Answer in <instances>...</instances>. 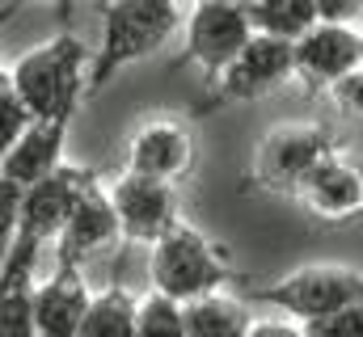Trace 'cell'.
Segmentation results:
<instances>
[{
    "label": "cell",
    "instance_id": "cell-20",
    "mask_svg": "<svg viewBox=\"0 0 363 337\" xmlns=\"http://www.w3.org/2000/svg\"><path fill=\"white\" fill-rule=\"evenodd\" d=\"M140 337H190L186 333V304L165 291H148L140 299Z\"/></svg>",
    "mask_w": 363,
    "mask_h": 337
},
{
    "label": "cell",
    "instance_id": "cell-25",
    "mask_svg": "<svg viewBox=\"0 0 363 337\" xmlns=\"http://www.w3.org/2000/svg\"><path fill=\"white\" fill-rule=\"evenodd\" d=\"M245 337H304V325H287V321H254Z\"/></svg>",
    "mask_w": 363,
    "mask_h": 337
},
{
    "label": "cell",
    "instance_id": "cell-3",
    "mask_svg": "<svg viewBox=\"0 0 363 337\" xmlns=\"http://www.w3.org/2000/svg\"><path fill=\"white\" fill-rule=\"evenodd\" d=\"M233 278L224 253L216 249L194 224H174L157 245H152V261H148V282L152 291H165L182 304L203 299L211 291H220Z\"/></svg>",
    "mask_w": 363,
    "mask_h": 337
},
{
    "label": "cell",
    "instance_id": "cell-14",
    "mask_svg": "<svg viewBox=\"0 0 363 337\" xmlns=\"http://www.w3.org/2000/svg\"><path fill=\"white\" fill-rule=\"evenodd\" d=\"M118 232H123V224H118L114 198L101 194L89 181L85 194H81V202H77V211L68 215L64 232L55 236V241H60V261H77V265H81L89 253H97L101 245H110Z\"/></svg>",
    "mask_w": 363,
    "mask_h": 337
},
{
    "label": "cell",
    "instance_id": "cell-15",
    "mask_svg": "<svg viewBox=\"0 0 363 337\" xmlns=\"http://www.w3.org/2000/svg\"><path fill=\"white\" fill-rule=\"evenodd\" d=\"M127 168L148 173V177H165L174 181L190 168V135L182 122H148L135 131L131 152H127Z\"/></svg>",
    "mask_w": 363,
    "mask_h": 337
},
{
    "label": "cell",
    "instance_id": "cell-4",
    "mask_svg": "<svg viewBox=\"0 0 363 337\" xmlns=\"http://www.w3.org/2000/svg\"><path fill=\"white\" fill-rule=\"evenodd\" d=\"M250 299L274 304L287 316L313 321V316L338 312L347 304H363V270H355V265H300L267 287H254Z\"/></svg>",
    "mask_w": 363,
    "mask_h": 337
},
{
    "label": "cell",
    "instance_id": "cell-11",
    "mask_svg": "<svg viewBox=\"0 0 363 337\" xmlns=\"http://www.w3.org/2000/svg\"><path fill=\"white\" fill-rule=\"evenodd\" d=\"M89 304H93V295L85 287V274L77 270V261H55L51 278H43L34 287V325H38V337H77Z\"/></svg>",
    "mask_w": 363,
    "mask_h": 337
},
{
    "label": "cell",
    "instance_id": "cell-23",
    "mask_svg": "<svg viewBox=\"0 0 363 337\" xmlns=\"http://www.w3.org/2000/svg\"><path fill=\"white\" fill-rule=\"evenodd\" d=\"M330 97L338 101V110H342V114L363 118V68H355V72H347L342 81L330 84Z\"/></svg>",
    "mask_w": 363,
    "mask_h": 337
},
{
    "label": "cell",
    "instance_id": "cell-2",
    "mask_svg": "<svg viewBox=\"0 0 363 337\" xmlns=\"http://www.w3.org/2000/svg\"><path fill=\"white\" fill-rule=\"evenodd\" d=\"M85 68H89L85 47L72 34H60L17 55V64H9L4 72L13 76L17 93L34 110V118H72L81 88H89Z\"/></svg>",
    "mask_w": 363,
    "mask_h": 337
},
{
    "label": "cell",
    "instance_id": "cell-8",
    "mask_svg": "<svg viewBox=\"0 0 363 337\" xmlns=\"http://www.w3.org/2000/svg\"><path fill=\"white\" fill-rule=\"evenodd\" d=\"M330 152H334V139L321 127H274L267 135V144L258 148L254 181L267 185V190L296 194L300 181L313 173V165Z\"/></svg>",
    "mask_w": 363,
    "mask_h": 337
},
{
    "label": "cell",
    "instance_id": "cell-1",
    "mask_svg": "<svg viewBox=\"0 0 363 337\" xmlns=\"http://www.w3.org/2000/svg\"><path fill=\"white\" fill-rule=\"evenodd\" d=\"M178 21V0H110L101 8V47L89 64V93H97L127 64L165 47Z\"/></svg>",
    "mask_w": 363,
    "mask_h": 337
},
{
    "label": "cell",
    "instance_id": "cell-16",
    "mask_svg": "<svg viewBox=\"0 0 363 337\" xmlns=\"http://www.w3.org/2000/svg\"><path fill=\"white\" fill-rule=\"evenodd\" d=\"M77 337H140V299L123 287H106L93 295Z\"/></svg>",
    "mask_w": 363,
    "mask_h": 337
},
{
    "label": "cell",
    "instance_id": "cell-27",
    "mask_svg": "<svg viewBox=\"0 0 363 337\" xmlns=\"http://www.w3.org/2000/svg\"><path fill=\"white\" fill-rule=\"evenodd\" d=\"M194 4H199V0H194Z\"/></svg>",
    "mask_w": 363,
    "mask_h": 337
},
{
    "label": "cell",
    "instance_id": "cell-9",
    "mask_svg": "<svg viewBox=\"0 0 363 337\" xmlns=\"http://www.w3.org/2000/svg\"><path fill=\"white\" fill-rule=\"evenodd\" d=\"M110 198H114V211H118V224H123L127 241L157 245L178 224L174 219V190H169L165 177H148V173L127 168L110 185Z\"/></svg>",
    "mask_w": 363,
    "mask_h": 337
},
{
    "label": "cell",
    "instance_id": "cell-6",
    "mask_svg": "<svg viewBox=\"0 0 363 337\" xmlns=\"http://www.w3.org/2000/svg\"><path fill=\"white\" fill-rule=\"evenodd\" d=\"M254 21L241 0H199L186 17V51L182 59L199 64L207 76H220L254 38Z\"/></svg>",
    "mask_w": 363,
    "mask_h": 337
},
{
    "label": "cell",
    "instance_id": "cell-5",
    "mask_svg": "<svg viewBox=\"0 0 363 337\" xmlns=\"http://www.w3.org/2000/svg\"><path fill=\"white\" fill-rule=\"evenodd\" d=\"M291 76H296V38L254 34L250 47L216 76V88H211V97H207V105L199 114H211V110L237 105V101H254V97L279 88Z\"/></svg>",
    "mask_w": 363,
    "mask_h": 337
},
{
    "label": "cell",
    "instance_id": "cell-13",
    "mask_svg": "<svg viewBox=\"0 0 363 337\" xmlns=\"http://www.w3.org/2000/svg\"><path fill=\"white\" fill-rule=\"evenodd\" d=\"M64 135H68V118H34L30 131L4 148L0 177H9L17 185H34V181L51 177L64 165Z\"/></svg>",
    "mask_w": 363,
    "mask_h": 337
},
{
    "label": "cell",
    "instance_id": "cell-12",
    "mask_svg": "<svg viewBox=\"0 0 363 337\" xmlns=\"http://www.w3.org/2000/svg\"><path fill=\"white\" fill-rule=\"evenodd\" d=\"M300 202L321 215V219H347L363 211V168L355 161H347L338 148L330 156H321L313 173L300 181Z\"/></svg>",
    "mask_w": 363,
    "mask_h": 337
},
{
    "label": "cell",
    "instance_id": "cell-22",
    "mask_svg": "<svg viewBox=\"0 0 363 337\" xmlns=\"http://www.w3.org/2000/svg\"><path fill=\"white\" fill-rule=\"evenodd\" d=\"M304 337H363V304H347L338 312L304 321Z\"/></svg>",
    "mask_w": 363,
    "mask_h": 337
},
{
    "label": "cell",
    "instance_id": "cell-21",
    "mask_svg": "<svg viewBox=\"0 0 363 337\" xmlns=\"http://www.w3.org/2000/svg\"><path fill=\"white\" fill-rule=\"evenodd\" d=\"M30 122H34V110L26 105V97L17 93L13 76L4 72V76H0V144L9 148L17 135L30 131Z\"/></svg>",
    "mask_w": 363,
    "mask_h": 337
},
{
    "label": "cell",
    "instance_id": "cell-10",
    "mask_svg": "<svg viewBox=\"0 0 363 337\" xmlns=\"http://www.w3.org/2000/svg\"><path fill=\"white\" fill-rule=\"evenodd\" d=\"M355 68H363V34L347 21H317L296 38V76L313 88H330Z\"/></svg>",
    "mask_w": 363,
    "mask_h": 337
},
{
    "label": "cell",
    "instance_id": "cell-7",
    "mask_svg": "<svg viewBox=\"0 0 363 337\" xmlns=\"http://www.w3.org/2000/svg\"><path fill=\"white\" fill-rule=\"evenodd\" d=\"M93 181V173H81L72 165H60L51 177L26 185L21 194V219H17V232L9 245H26V249H43V241L60 236L68 215L77 211L85 185Z\"/></svg>",
    "mask_w": 363,
    "mask_h": 337
},
{
    "label": "cell",
    "instance_id": "cell-18",
    "mask_svg": "<svg viewBox=\"0 0 363 337\" xmlns=\"http://www.w3.org/2000/svg\"><path fill=\"white\" fill-rule=\"evenodd\" d=\"M254 30L258 34H279V38H300L304 30H313L317 17V0H241Z\"/></svg>",
    "mask_w": 363,
    "mask_h": 337
},
{
    "label": "cell",
    "instance_id": "cell-24",
    "mask_svg": "<svg viewBox=\"0 0 363 337\" xmlns=\"http://www.w3.org/2000/svg\"><path fill=\"white\" fill-rule=\"evenodd\" d=\"M363 13V0H317V17L321 21H355Z\"/></svg>",
    "mask_w": 363,
    "mask_h": 337
},
{
    "label": "cell",
    "instance_id": "cell-26",
    "mask_svg": "<svg viewBox=\"0 0 363 337\" xmlns=\"http://www.w3.org/2000/svg\"><path fill=\"white\" fill-rule=\"evenodd\" d=\"M55 4H60V8H68V0H55Z\"/></svg>",
    "mask_w": 363,
    "mask_h": 337
},
{
    "label": "cell",
    "instance_id": "cell-19",
    "mask_svg": "<svg viewBox=\"0 0 363 337\" xmlns=\"http://www.w3.org/2000/svg\"><path fill=\"white\" fill-rule=\"evenodd\" d=\"M0 291V337H38L34 325V274L30 270H4Z\"/></svg>",
    "mask_w": 363,
    "mask_h": 337
},
{
    "label": "cell",
    "instance_id": "cell-17",
    "mask_svg": "<svg viewBox=\"0 0 363 337\" xmlns=\"http://www.w3.org/2000/svg\"><path fill=\"white\" fill-rule=\"evenodd\" d=\"M250 316L241 308V299L233 295H203V299H190L186 304V333L190 337H245L250 333Z\"/></svg>",
    "mask_w": 363,
    "mask_h": 337
}]
</instances>
